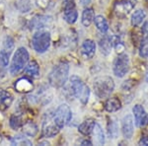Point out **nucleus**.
Returning a JSON list of instances; mask_svg holds the SVG:
<instances>
[{
	"mask_svg": "<svg viewBox=\"0 0 148 146\" xmlns=\"http://www.w3.org/2000/svg\"><path fill=\"white\" fill-rule=\"evenodd\" d=\"M69 65L66 62H61L54 66L51 72L49 73V84L54 88H60L65 84L68 79Z\"/></svg>",
	"mask_w": 148,
	"mask_h": 146,
	"instance_id": "nucleus-1",
	"label": "nucleus"
},
{
	"mask_svg": "<svg viewBox=\"0 0 148 146\" xmlns=\"http://www.w3.org/2000/svg\"><path fill=\"white\" fill-rule=\"evenodd\" d=\"M24 124V117L22 114H15L10 119V125L13 129H18L22 127Z\"/></svg>",
	"mask_w": 148,
	"mask_h": 146,
	"instance_id": "nucleus-23",
	"label": "nucleus"
},
{
	"mask_svg": "<svg viewBox=\"0 0 148 146\" xmlns=\"http://www.w3.org/2000/svg\"><path fill=\"white\" fill-rule=\"evenodd\" d=\"M133 6L134 5H133L130 1L125 0V1L118 2V3L116 4L114 11H116V14L118 16H120V17H125V16H126L131 10H132Z\"/></svg>",
	"mask_w": 148,
	"mask_h": 146,
	"instance_id": "nucleus-13",
	"label": "nucleus"
},
{
	"mask_svg": "<svg viewBox=\"0 0 148 146\" xmlns=\"http://www.w3.org/2000/svg\"><path fill=\"white\" fill-rule=\"evenodd\" d=\"M0 63L3 65V67L7 66L9 63V53L5 51H2L0 53Z\"/></svg>",
	"mask_w": 148,
	"mask_h": 146,
	"instance_id": "nucleus-28",
	"label": "nucleus"
},
{
	"mask_svg": "<svg viewBox=\"0 0 148 146\" xmlns=\"http://www.w3.org/2000/svg\"><path fill=\"white\" fill-rule=\"evenodd\" d=\"M25 71H26V73L29 74V75H31L34 78L40 77V66L36 61L29 62V64L26 66Z\"/></svg>",
	"mask_w": 148,
	"mask_h": 146,
	"instance_id": "nucleus-21",
	"label": "nucleus"
},
{
	"mask_svg": "<svg viewBox=\"0 0 148 146\" xmlns=\"http://www.w3.org/2000/svg\"><path fill=\"white\" fill-rule=\"evenodd\" d=\"M94 22H95V25L98 30L102 33H106L107 31L109 30V24L107 22V20L105 19V17L103 16L99 15V16H96L94 18Z\"/></svg>",
	"mask_w": 148,
	"mask_h": 146,
	"instance_id": "nucleus-22",
	"label": "nucleus"
},
{
	"mask_svg": "<svg viewBox=\"0 0 148 146\" xmlns=\"http://www.w3.org/2000/svg\"><path fill=\"white\" fill-rule=\"evenodd\" d=\"M71 117H72V112H71L69 106L66 104H62L56 109L52 118H53L54 123L57 124V126L61 129L70 121Z\"/></svg>",
	"mask_w": 148,
	"mask_h": 146,
	"instance_id": "nucleus-6",
	"label": "nucleus"
},
{
	"mask_svg": "<svg viewBox=\"0 0 148 146\" xmlns=\"http://www.w3.org/2000/svg\"><path fill=\"white\" fill-rule=\"evenodd\" d=\"M109 133H110V135L112 136L113 138H116V134H118V130H116V124L113 123V124L111 123V126L109 127Z\"/></svg>",
	"mask_w": 148,
	"mask_h": 146,
	"instance_id": "nucleus-29",
	"label": "nucleus"
},
{
	"mask_svg": "<svg viewBox=\"0 0 148 146\" xmlns=\"http://www.w3.org/2000/svg\"><path fill=\"white\" fill-rule=\"evenodd\" d=\"M15 88L18 92L26 93L33 89V84L31 82V80H29L28 78H21L16 82Z\"/></svg>",
	"mask_w": 148,
	"mask_h": 146,
	"instance_id": "nucleus-15",
	"label": "nucleus"
},
{
	"mask_svg": "<svg viewBox=\"0 0 148 146\" xmlns=\"http://www.w3.org/2000/svg\"><path fill=\"white\" fill-rule=\"evenodd\" d=\"M121 108V103L118 98H110L105 103V109L109 112H114L119 111Z\"/></svg>",
	"mask_w": 148,
	"mask_h": 146,
	"instance_id": "nucleus-16",
	"label": "nucleus"
},
{
	"mask_svg": "<svg viewBox=\"0 0 148 146\" xmlns=\"http://www.w3.org/2000/svg\"><path fill=\"white\" fill-rule=\"evenodd\" d=\"M80 1L83 5H88V4L91 3V0H80Z\"/></svg>",
	"mask_w": 148,
	"mask_h": 146,
	"instance_id": "nucleus-32",
	"label": "nucleus"
},
{
	"mask_svg": "<svg viewBox=\"0 0 148 146\" xmlns=\"http://www.w3.org/2000/svg\"><path fill=\"white\" fill-rule=\"evenodd\" d=\"M139 56L142 58H147L148 57V37H145L140 42Z\"/></svg>",
	"mask_w": 148,
	"mask_h": 146,
	"instance_id": "nucleus-26",
	"label": "nucleus"
},
{
	"mask_svg": "<svg viewBox=\"0 0 148 146\" xmlns=\"http://www.w3.org/2000/svg\"><path fill=\"white\" fill-rule=\"evenodd\" d=\"M93 134L95 136V140L98 145H103L105 143V136L104 132H103V129L101 128L99 123H95V125L93 127Z\"/></svg>",
	"mask_w": 148,
	"mask_h": 146,
	"instance_id": "nucleus-19",
	"label": "nucleus"
},
{
	"mask_svg": "<svg viewBox=\"0 0 148 146\" xmlns=\"http://www.w3.org/2000/svg\"><path fill=\"white\" fill-rule=\"evenodd\" d=\"M144 18H145V12L141 10V9H138L131 16V24H132V26H138L142 22Z\"/></svg>",
	"mask_w": 148,
	"mask_h": 146,
	"instance_id": "nucleus-25",
	"label": "nucleus"
},
{
	"mask_svg": "<svg viewBox=\"0 0 148 146\" xmlns=\"http://www.w3.org/2000/svg\"><path fill=\"white\" fill-rule=\"evenodd\" d=\"M23 132L29 136H35L38 132V126L33 121H27L22 126Z\"/></svg>",
	"mask_w": 148,
	"mask_h": 146,
	"instance_id": "nucleus-24",
	"label": "nucleus"
},
{
	"mask_svg": "<svg viewBox=\"0 0 148 146\" xmlns=\"http://www.w3.org/2000/svg\"><path fill=\"white\" fill-rule=\"evenodd\" d=\"M70 85H71V89H72L74 96H75L78 100H80V102L82 103L83 105L87 104L88 100H89V96H90L89 87H88L79 77H77V76H72V77H71Z\"/></svg>",
	"mask_w": 148,
	"mask_h": 146,
	"instance_id": "nucleus-3",
	"label": "nucleus"
},
{
	"mask_svg": "<svg viewBox=\"0 0 148 146\" xmlns=\"http://www.w3.org/2000/svg\"><path fill=\"white\" fill-rule=\"evenodd\" d=\"M147 1H148V0H147Z\"/></svg>",
	"mask_w": 148,
	"mask_h": 146,
	"instance_id": "nucleus-34",
	"label": "nucleus"
},
{
	"mask_svg": "<svg viewBox=\"0 0 148 146\" xmlns=\"http://www.w3.org/2000/svg\"><path fill=\"white\" fill-rule=\"evenodd\" d=\"M78 13L75 10V4L73 0H67L64 4V19L69 24L75 23L77 20Z\"/></svg>",
	"mask_w": 148,
	"mask_h": 146,
	"instance_id": "nucleus-9",
	"label": "nucleus"
},
{
	"mask_svg": "<svg viewBox=\"0 0 148 146\" xmlns=\"http://www.w3.org/2000/svg\"><path fill=\"white\" fill-rule=\"evenodd\" d=\"M29 60V52L25 47H19L16 51L12 59L10 66V73L12 75H16L23 70Z\"/></svg>",
	"mask_w": 148,
	"mask_h": 146,
	"instance_id": "nucleus-4",
	"label": "nucleus"
},
{
	"mask_svg": "<svg viewBox=\"0 0 148 146\" xmlns=\"http://www.w3.org/2000/svg\"><path fill=\"white\" fill-rule=\"evenodd\" d=\"M100 49H101L102 53H104L105 56H108L111 52L112 47H113V39L108 36H105L103 39L100 40Z\"/></svg>",
	"mask_w": 148,
	"mask_h": 146,
	"instance_id": "nucleus-17",
	"label": "nucleus"
},
{
	"mask_svg": "<svg viewBox=\"0 0 148 146\" xmlns=\"http://www.w3.org/2000/svg\"><path fill=\"white\" fill-rule=\"evenodd\" d=\"M133 114H134V119H135V124L139 127L144 126L147 123V114L145 112L144 108L140 105H136V106L133 107L132 109Z\"/></svg>",
	"mask_w": 148,
	"mask_h": 146,
	"instance_id": "nucleus-11",
	"label": "nucleus"
},
{
	"mask_svg": "<svg viewBox=\"0 0 148 146\" xmlns=\"http://www.w3.org/2000/svg\"><path fill=\"white\" fill-rule=\"evenodd\" d=\"M96 52V44L92 40H84L81 49V53L85 59H90L95 56Z\"/></svg>",
	"mask_w": 148,
	"mask_h": 146,
	"instance_id": "nucleus-12",
	"label": "nucleus"
},
{
	"mask_svg": "<svg viewBox=\"0 0 148 146\" xmlns=\"http://www.w3.org/2000/svg\"><path fill=\"white\" fill-rule=\"evenodd\" d=\"M81 144L82 145H92V142L90 140H84V141H82Z\"/></svg>",
	"mask_w": 148,
	"mask_h": 146,
	"instance_id": "nucleus-33",
	"label": "nucleus"
},
{
	"mask_svg": "<svg viewBox=\"0 0 148 146\" xmlns=\"http://www.w3.org/2000/svg\"><path fill=\"white\" fill-rule=\"evenodd\" d=\"M93 87H94L95 94L99 98L103 99V98H108L112 94V92L114 89V83L111 77L103 76V77L97 78L94 81Z\"/></svg>",
	"mask_w": 148,
	"mask_h": 146,
	"instance_id": "nucleus-2",
	"label": "nucleus"
},
{
	"mask_svg": "<svg viewBox=\"0 0 148 146\" xmlns=\"http://www.w3.org/2000/svg\"><path fill=\"white\" fill-rule=\"evenodd\" d=\"M13 102V96L7 91H0V109L6 110L11 106Z\"/></svg>",
	"mask_w": 148,
	"mask_h": 146,
	"instance_id": "nucleus-14",
	"label": "nucleus"
},
{
	"mask_svg": "<svg viewBox=\"0 0 148 146\" xmlns=\"http://www.w3.org/2000/svg\"><path fill=\"white\" fill-rule=\"evenodd\" d=\"M130 69V58L126 54H121L114 62V73L116 77L121 78Z\"/></svg>",
	"mask_w": 148,
	"mask_h": 146,
	"instance_id": "nucleus-7",
	"label": "nucleus"
},
{
	"mask_svg": "<svg viewBox=\"0 0 148 146\" xmlns=\"http://www.w3.org/2000/svg\"><path fill=\"white\" fill-rule=\"evenodd\" d=\"M94 125H95V121H92V119H88V121H83V123L79 125L78 129H79V131L82 133V134L89 135L92 133Z\"/></svg>",
	"mask_w": 148,
	"mask_h": 146,
	"instance_id": "nucleus-20",
	"label": "nucleus"
},
{
	"mask_svg": "<svg viewBox=\"0 0 148 146\" xmlns=\"http://www.w3.org/2000/svg\"><path fill=\"white\" fill-rule=\"evenodd\" d=\"M52 116H47V119H45L44 123H42V135L45 137H53L60 130V128L54 123Z\"/></svg>",
	"mask_w": 148,
	"mask_h": 146,
	"instance_id": "nucleus-8",
	"label": "nucleus"
},
{
	"mask_svg": "<svg viewBox=\"0 0 148 146\" xmlns=\"http://www.w3.org/2000/svg\"><path fill=\"white\" fill-rule=\"evenodd\" d=\"M11 143L13 145H32V142L27 138L21 135H17L11 139Z\"/></svg>",
	"mask_w": 148,
	"mask_h": 146,
	"instance_id": "nucleus-27",
	"label": "nucleus"
},
{
	"mask_svg": "<svg viewBox=\"0 0 148 146\" xmlns=\"http://www.w3.org/2000/svg\"><path fill=\"white\" fill-rule=\"evenodd\" d=\"M139 145H145L148 146V136H144L139 141Z\"/></svg>",
	"mask_w": 148,
	"mask_h": 146,
	"instance_id": "nucleus-30",
	"label": "nucleus"
},
{
	"mask_svg": "<svg viewBox=\"0 0 148 146\" xmlns=\"http://www.w3.org/2000/svg\"><path fill=\"white\" fill-rule=\"evenodd\" d=\"M33 47L37 52L42 53L49 47L51 45V35L46 31H39L33 36Z\"/></svg>",
	"mask_w": 148,
	"mask_h": 146,
	"instance_id": "nucleus-5",
	"label": "nucleus"
},
{
	"mask_svg": "<svg viewBox=\"0 0 148 146\" xmlns=\"http://www.w3.org/2000/svg\"><path fill=\"white\" fill-rule=\"evenodd\" d=\"M143 32H145L146 34H148V22H145L144 25H143Z\"/></svg>",
	"mask_w": 148,
	"mask_h": 146,
	"instance_id": "nucleus-31",
	"label": "nucleus"
},
{
	"mask_svg": "<svg viewBox=\"0 0 148 146\" xmlns=\"http://www.w3.org/2000/svg\"><path fill=\"white\" fill-rule=\"evenodd\" d=\"M121 130L125 138H131L133 135V130H134V125H133V119L131 114H127L121 121Z\"/></svg>",
	"mask_w": 148,
	"mask_h": 146,
	"instance_id": "nucleus-10",
	"label": "nucleus"
},
{
	"mask_svg": "<svg viewBox=\"0 0 148 146\" xmlns=\"http://www.w3.org/2000/svg\"><path fill=\"white\" fill-rule=\"evenodd\" d=\"M95 18V13L93 11V9L91 8H87L83 11L82 13V25L84 27H89L92 24V22L94 21Z\"/></svg>",
	"mask_w": 148,
	"mask_h": 146,
	"instance_id": "nucleus-18",
	"label": "nucleus"
}]
</instances>
